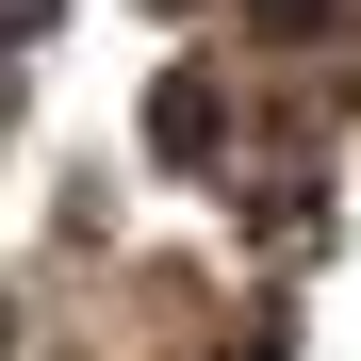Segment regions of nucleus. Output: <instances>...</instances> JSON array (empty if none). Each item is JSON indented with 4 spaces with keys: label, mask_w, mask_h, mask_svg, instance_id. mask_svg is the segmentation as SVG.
Returning a JSON list of instances; mask_svg holds the SVG:
<instances>
[{
    "label": "nucleus",
    "mask_w": 361,
    "mask_h": 361,
    "mask_svg": "<svg viewBox=\"0 0 361 361\" xmlns=\"http://www.w3.org/2000/svg\"><path fill=\"white\" fill-rule=\"evenodd\" d=\"M148 132H164L180 164H197V148H214V82H164V99H148Z\"/></svg>",
    "instance_id": "obj_1"
},
{
    "label": "nucleus",
    "mask_w": 361,
    "mask_h": 361,
    "mask_svg": "<svg viewBox=\"0 0 361 361\" xmlns=\"http://www.w3.org/2000/svg\"><path fill=\"white\" fill-rule=\"evenodd\" d=\"M0 33H49V0H0Z\"/></svg>",
    "instance_id": "obj_2"
}]
</instances>
